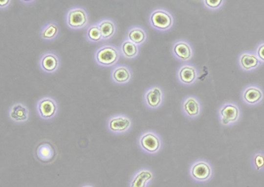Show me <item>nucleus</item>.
Listing matches in <instances>:
<instances>
[{
  "mask_svg": "<svg viewBox=\"0 0 264 187\" xmlns=\"http://www.w3.org/2000/svg\"><path fill=\"white\" fill-rule=\"evenodd\" d=\"M111 77L114 83L123 84L130 82L132 79V72L125 66H118L113 70Z\"/></svg>",
  "mask_w": 264,
  "mask_h": 187,
  "instance_id": "6ab92c4d",
  "label": "nucleus"
},
{
  "mask_svg": "<svg viewBox=\"0 0 264 187\" xmlns=\"http://www.w3.org/2000/svg\"><path fill=\"white\" fill-rule=\"evenodd\" d=\"M182 111L185 116L190 119H196L199 117L202 113V104L198 98L195 96H189L182 103Z\"/></svg>",
  "mask_w": 264,
  "mask_h": 187,
  "instance_id": "9d476101",
  "label": "nucleus"
},
{
  "mask_svg": "<svg viewBox=\"0 0 264 187\" xmlns=\"http://www.w3.org/2000/svg\"><path fill=\"white\" fill-rule=\"evenodd\" d=\"M242 99L245 104L257 105L264 101V92L257 85H248L243 90Z\"/></svg>",
  "mask_w": 264,
  "mask_h": 187,
  "instance_id": "6e6552de",
  "label": "nucleus"
},
{
  "mask_svg": "<svg viewBox=\"0 0 264 187\" xmlns=\"http://www.w3.org/2000/svg\"><path fill=\"white\" fill-rule=\"evenodd\" d=\"M66 22L71 29L83 28L88 25V13L85 9L81 7L70 9L67 14Z\"/></svg>",
  "mask_w": 264,
  "mask_h": 187,
  "instance_id": "423d86ee",
  "label": "nucleus"
},
{
  "mask_svg": "<svg viewBox=\"0 0 264 187\" xmlns=\"http://www.w3.org/2000/svg\"><path fill=\"white\" fill-rule=\"evenodd\" d=\"M60 29L57 23L49 22L41 31V38L45 41H53L57 38Z\"/></svg>",
  "mask_w": 264,
  "mask_h": 187,
  "instance_id": "aec40b11",
  "label": "nucleus"
},
{
  "mask_svg": "<svg viewBox=\"0 0 264 187\" xmlns=\"http://www.w3.org/2000/svg\"><path fill=\"white\" fill-rule=\"evenodd\" d=\"M145 103L147 107L157 109L163 102V92L161 88L154 86L149 89L145 95Z\"/></svg>",
  "mask_w": 264,
  "mask_h": 187,
  "instance_id": "2eb2a0df",
  "label": "nucleus"
},
{
  "mask_svg": "<svg viewBox=\"0 0 264 187\" xmlns=\"http://www.w3.org/2000/svg\"><path fill=\"white\" fill-rule=\"evenodd\" d=\"M120 53L114 46L106 45L97 50L94 55L95 62L99 65L111 67L114 65L119 60Z\"/></svg>",
  "mask_w": 264,
  "mask_h": 187,
  "instance_id": "f03ea898",
  "label": "nucleus"
},
{
  "mask_svg": "<svg viewBox=\"0 0 264 187\" xmlns=\"http://www.w3.org/2000/svg\"><path fill=\"white\" fill-rule=\"evenodd\" d=\"M220 122L224 126H233L242 117V112L236 103L227 102L222 104L219 110Z\"/></svg>",
  "mask_w": 264,
  "mask_h": 187,
  "instance_id": "f257e3e1",
  "label": "nucleus"
},
{
  "mask_svg": "<svg viewBox=\"0 0 264 187\" xmlns=\"http://www.w3.org/2000/svg\"><path fill=\"white\" fill-rule=\"evenodd\" d=\"M239 65L244 71H252L259 68L261 61L256 56L255 52L246 51L240 55L239 57Z\"/></svg>",
  "mask_w": 264,
  "mask_h": 187,
  "instance_id": "f8f14e48",
  "label": "nucleus"
},
{
  "mask_svg": "<svg viewBox=\"0 0 264 187\" xmlns=\"http://www.w3.org/2000/svg\"><path fill=\"white\" fill-rule=\"evenodd\" d=\"M146 38H147V36H146L145 31L138 26L132 27V29L128 33V39L132 42L133 43L136 44L137 46L145 42Z\"/></svg>",
  "mask_w": 264,
  "mask_h": 187,
  "instance_id": "412c9836",
  "label": "nucleus"
},
{
  "mask_svg": "<svg viewBox=\"0 0 264 187\" xmlns=\"http://www.w3.org/2000/svg\"><path fill=\"white\" fill-rule=\"evenodd\" d=\"M35 156L40 162L49 164L57 158V148L50 141L43 140L35 147Z\"/></svg>",
  "mask_w": 264,
  "mask_h": 187,
  "instance_id": "20e7f679",
  "label": "nucleus"
},
{
  "mask_svg": "<svg viewBox=\"0 0 264 187\" xmlns=\"http://www.w3.org/2000/svg\"><path fill=\"white\" fill-rule=\"evenodd\" d=\"M92 187V186H85V187Z\"/></svg>",
  "mask_w": 264,
  "mask_h": 187,
  "instance_id": "c85d7f7f",
  "label": "nucleus"
},
{
  "mask_svg": "<svg viewBox=\"0 0 264 187\" xmlns=\"http://www.w3.org/2000/svg\"><path fill=\"white\" fill-rule=\"evenodd\" d=\"M154 179V173L152 170H141L132 179L130 187H146V185Z\"/></svg>",
  "mask_w": 264,
  "mask_h": 187,
  "instance_id": "a211bd4d",
  "label": "nucleus"
},
{
  "mask_svg": "<svg viewBox=\"0 0 264 187\" xmlns=\"http://www.w3.org/2000/svg\"><path fill=\"white\" fill-rule=\"evenodd\" d=\"M213 174V170L210 163L200 160L194 163L190 168L191 178L198 182H206L210 180Z\"/></svg>",
  "mask_w": 264,
  "mask_h": 187,
  "instance_id": "39448f33",
  "label": "nucleus"
},
{
  "mask_svg": "<svg viewBox=\"0 0 264 187\" xmlns=\"http://www.w3.org/2000/svg\"><path fill=\"white\" fill-rule=\"evenodd\" d=\"M132 126V121L125 115H116L110 119L108 127L111 132L116 134L126 133Z\"/></svg>",
  "mask_w": 264,
  "mask_h": 187,
  "instance_id": "ddd939ff",
  "label": "nucleus"
},
{
  "mask_svg": "<svg viewBox=\"0 0 264 187\" xmlns=\"http://www.w3.org/2000/svg\"><path fill=\"white\" fill-rule=\"evenodd\" d=\"M203 3L205 4L207 8L217 10V9L220 8L224 4V2L223 0H204Z\"/></svg>",
  "mask_w": 264,
  "mask_h": 187,
  "instance_id": "a878e982",
  "label": "nucleus"
},
{
  "mask_svg": "<svg viewBox=\"0 0 264 187\" xmlns=\"http://www.w3.org/2000/svg\"><path fill=\"white\" fill-rule=\"evenodd\" d=\"M150 24L157 30H168L174 26V18L166 10L156 9L150 15Z\"/></svg>",
  "mask_w": 264,
  "mask_h": 187,
  "instance_id": "7ed1b4c3",
  "label": "nucleus"
},
{
  "mask_svg": "<svg viewBox=\"0 0 264 187\" xmlns=\"http://www.w3.org/2000/svg\"><path fill=\"white\" fill-rule=\"evenodd\" d=\"M87 38L92 42H99L103 40L99 24H94L88 27Z\"/></svg>",
  "mask_w": 264,
  "mask_h": 187,
  "instance_id": "b1692460",
  "label": "nucleus"
},
{
  "mask_svg": "<svg viewBox=\"0 0 264 187\" xmlns=\"http://www.w3.org/2000/svg\"><path fill=\"white\" fill-rule=\"evenodd\" d=\"M40 64L44 71L48 73H53L59 68L60 61L57 55H55L54 53L48 52L42 57Z\"/></svg>",
  "mask_w": 264,
  "mask_h": 187,
  "instance_id": "dca6fc26",
  "label": "nucleus"
},
{
  "mask_svg": "<svg viewBox=\"0 0 264 187\" xmlns=\"http://www.w3.org/2000/svg\"><path fill=\"white\" fill-rule=\"evenodd\" d=\"M37 110L41 118L44 120H50L57 114V104L51 98H44L38 102Z\"/></svg>",
  "mask_w": 264,
  "mask_h": 187,
  "instance_id": "1a4fd4ad",
  "label": "nucleus"
},
{
  "mask_svg": "<svg viewBox=\"0 0 264 187\" xmlns=\"http://www.w3.org/2000/svg\"><path fill=\"white\" fill-rule=\"evenodd\" d=\"M10 4H11V1L10 0H4V1H1L0 2V6H1V8H4V7L8 6Z\"/></svg>",
  "mask_w": 264,
  "mask_h": 187,
  "instance_id": "cd10ccee",
  "label": "nucleus"
},
{
  "mask_svg": "<svg viewBox=\"0 0 264 187\" xmlns=\"http://www.w3.org/2000/svg\"><path fill=\"white\" fill-rule=\"evenodd\" d=\"M99 26L101 29V35L103 40H110L114 36L116 32V26L114 22L110 20H103L99 23Z\"/></svg>",
  "mask_w": 264,
  "mask_h": 187,
  "instance_id": "4be33fe9",
  "label": "nucleus"
},
{
  "mask_svg": "<svg viewBox=\"0 0 264 187\" xmlns=\"http://www.w3.org/2000/svg\"><path fill=\"white\" fill-rule=\"evenodd\" d=\"M255 54H256L257 57L259 58L261 62H264V42L259 44V45L256 47Z\"/></svg>",
  "mask_w": 264,
  "mask_h": 187,
  "instance_id": "bb28decb",
  "label": "nucleus"
},
{
  "mask_svg": "<svg viewBox=\"0 0 264 187\" xmlns=\"http://www.w3.org/2000/svg\"><path fill=\"white\" fill-rule=\"evenodd\" d=\"M139 144L142 149L149 154H156L161 148L160 138L154 132H146L142 135Z\"/></svg>",
  "mask_w": 264,
  "mask_h": 187,
  "instance_id": "0eeeda50",
  "label": "nucleus"
},
{
  "mask_svg": "<svg viewBox=\"0 0 264 187\" xmlns=\"http://www.w3.org/2000/svg\"><path fill=\"white\" fill-rule=\"evenodd\" d=\"M9 116L13 122H18V123L26 122L29 118V111L26 105L18 103V104H13L11 107V110L9 112Z\"/></svg>",
  "mask_w": 264,
  "mask_h": 187,
  "instance_id": "f3484780",
  "label": "nucleus"
},
{
  "mask_svg": "<svg viewBox=\"0 0 264 187\" xmlns=\"http://www.w3.org/2000/svg\"><path fill=\"white\" fill-rule=\"evenodd\" d=\"M252 164L257 171H262L264 170V152L259 151L255 153V155L252 157Z\"/></svg>",
  "mask_w": 264,
  "mask_h": 187,
  "instance_id": "393cba45",
  "label": "nucleus"
},
{
  "mask_svg": "<svg viewBox=\"0 0 264 187\" xmlns=\"http://www.w3.org/2000/svg\"><path fill=\"white\" fill-rule=\"evenodd\" d=\"M173 55L181 62H189L193 57V49L186 41H178L172 48Z\"/></svg>",
  "mask_w": 264,
  "mask_h": 187,
  "instance_id": "9b49d317",
  "label": "nucleus"
},
{
  "mask_svg": "<svg viewBox=\"0 0 264 187\" xmlns=\"http://www.w3.org/2000/svg\"><path fill=\"white\" fill-rule=\"evenodd\" d=\"M121 50L123 53V57L127 59H133L137 57L139 49L137 45L133 43L130 40H125L121 46Z\"/></svg>",
  "mask_w": 264,
  "mask_h": 187,
  "instance_id": "5701e85b",
  "label": "nucleus"
},
{
  "mask_svg": "<svg viewBox=\"0 0 264 187\" xmlns=\"http://www.w3.org/2000/svg\"><path fill=\"white\" fill-rule=\"evenodd\" d=\"M178 80L185 85H191L196 83L198 79V72L195 66L185 64L180 67L177 74Z\"/></svg>",
  "mask_w": 264,
  "mask_h": 187,
  "instance_id": "4468645a",
  "label": "nucleus"
}]
</instances>
